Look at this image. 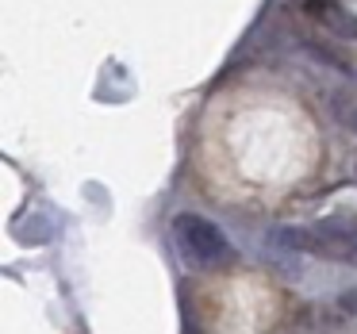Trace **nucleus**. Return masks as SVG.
Listing matches in <instances>:
<instances>
[{
  "mask_svg": "<svg viewBox=\"0 0 357 334\" xmlns=\"http://www.w3.org/2000/svg\"><path fill=\"white\" fill-rule=\"evenodd\" d=\"M173 242H177L181 257L200 273H227L238 261V250L231 246V238L200 211H177L173 215Z\"/></svg>",
  "mask_w": 357,
  "mask_h": 334,
  "instance_id": "obj_1",
  "label": "nucleus"
},
{
  "mask_svg": "<svg viewBox=\"0 0 357 334\" xmlns=\"http://www.w3.org/2000/svg\"><path fill=\"white\" fill-rule=\"evenodd\" d=\"M269 242L280 250H292V254H307L319 257V261H338L357 269V231H349V227H334V223L280 227V231L269 234Z\"/></svg>",
  "mask_w": 357,
  "mask_h": 334,
  "instance_id": "obj_2",
  "label": "nucleus"
},
{
  "mask_svg": "<svg viewBox=\"0 0 357 334\" xmlns=\"http://www.w3.org/2000/svg\"><path fill=\"white\" fill-rule=\"evenodd\" d=\"M307 12H311V20H319L338 39H357V16L346 12L342 4H334V0H307Z\"/></svg>",
  "mask_w": 357,
  "mask_h": 334,
  "instance_id": "obj_3",
  "label": "nucleus"
},
{
  "mask_svg": "<svg viewBox=\"0 0 357 334\" xmlns=\"http://www.w3.org/2000/svg\"><path fill=\"white\" fill-rule=\"evenodd\" d=\"M331 108H334V116H338L349 131H357V100H354V96H334Z\"/></svg>",
  "mask_w": 357,
  "mask_h": 334,
  "instance_id": "obj_4",
  "label": "nucleus"
},
{
  "mask_svg": "<svg viewBox=\"0 0 357 334\" xmlns=\"http://www.w3.org/2000/svg\"><path fill=\"white\" fill-rule=\"evenodd\" d=\"M338 311H346V315H357V288H346V292L338 296Z\"/></svg>",
  "mask_w": 357,
  "mask_h": 334,
  "instance_id": "obj_5",
  "label": "nucleus"
},
{
  "mask_svg": "<svg viewBox=\"0 0 357 334\" xmlns=\"http://www.w3.org/2000/svg\"><path fill=\"white\" fill-rule=\"evenodd\" d=\"M354 173H357V169H354Z\"/></svg>",
  "mask_w": 357,
  "mask_h": 334,
  "instance_id": "obj_6",
  "label": "nucleus"
}]
</instances>
